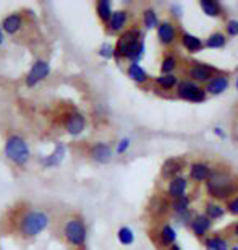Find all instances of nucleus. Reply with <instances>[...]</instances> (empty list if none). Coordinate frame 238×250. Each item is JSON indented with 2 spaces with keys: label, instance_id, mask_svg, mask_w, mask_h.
Masks as SVG:
<instances>
[{
  "label": "nucleus",
  "instance_id": "nucleus-29",
  "mask_svg": "<svg viewBox=\"0 0 238 250\" xmlns=\"http://www.w3.org/2000/svg\"><path fill=\"white\" fill-rule=\"evenodd\" d=\"M156 83L164 89H173L178 84V80L173 73L170 75H159L156 77Z\"/></svg>",
  "mask_w": 238,
  "mask_h": 250
},
{
  "label": "nucleus",
  "instance_id": "nucleus-15",
  "mask_svg": "<svg viewBox=\"0 0 238 250\" xmlns=\"http://www.w3.org/2000/svg\"><path fill=\"white\" fill-rule=\"evenodd\" d=\"M157 38H159V41H161V44H164V46H170V44L175 41V38H177L175 26H173L170 21L159 23Z\"/></svg>",
  "mask_w": 238,
  "mask_h": 250
},
{
  "label": "nucleus",
  "instance_id": "nucleus-13",
  "mask_svg": "<svg viewBox=\"0 0 238 250\" xmlns=\"http://www.w3.org/2000/svg\"><path fill=\"white\" fill-rule=\"evenodd\" d=\"M128 23V12L127 10H115L112 13L110 20L107 21V28H109V33H120L125 29Z\"/></svg>",
  "mask_w": 238,
  "mask_h": 250
},
{
  "label": "nucleus",
  "instance_id": "nucleus-16",
  "mask_svg": "<svg viewBox=\"0 0 238 250\" xmlns=\"http://www.w3.org/2000/svg\"><path fill=\"white\" fill-rule=\"evenodd\" d=\"M190 221H191L190 223L191 231L195 232V236H198V237L204 236V234L209 231L211 226H212V221L206 216V214H198V216L190 219Z\"/></svg>",
  "mask_w": 238,
  "mask_h": 250
},
{
  "label": "nucleus",
  "instance_id": "nucleus-18",
  "mask_svg": "<svg viewBox=\"0 0 238 250\" xmlns=\"http://www.w3.org/2000/svg\"><path fill=\"white\" fill-rule=\"evenodd\" d=\"M186 187H188L186 179L178 177V176L173 177V179H170V182H168V195H170L173 200L180 198L186 193Z\"/></svg>",
  "mask_w": 238,
  "mask_h": 250
},
{
  "label": "nucleus",
  "instance_id": "nucleus-2",
  "mask_svg": "<svg viewBox=\"0 0 238 250\" xmlns=\"http://www.w3.org/2000/svg\"><path fill=\"white\" fill-rule=\"evenodd\" d=\"M51 224V216L44 209H26L18 218V234L24 239H34Z\"/></svg>",
  "mask_w": 238,
  "mask_h": 250
},
{
  "label": "nucleus",
  "instance_id": "nucleus-25",
  "mask_svg": "<svg viewBox=\"0 0 238 250\" xmlns=\"http://www.w3.org/2000/svg\"><path fill=\"white\" fill-rule=\"evenodd\" d=\"M159 237H161L162 246H172L177 241V232L170 224H164L161 232H159Z\"/></svg>",
  "mask_w": 238,
  "mask_h": 250
},
{
  "label": "nucleus",
  "instance_id": "nucleus-8",
  "mask_svg": "<svg viewBox=\"0 0 238 250\" xmlns=\"http://www.w3.org/2000/svg\"><path fill=\"white\" fill-rule=\"evenodd\" d=\"M178 96L185 101H190V103H202L206 101V91L202 89L201 86H198L195 82H182L178 84V89H177Z\"/></svg>",
  "mask_w": 238,
  "mask_h": 250
},
{
  "label": "nucleus",
  "instance_id": "nucleus-9",
  "mask_svg": "<svg viewBox=\"0 0 238 250\" xmlns=\"http://www.w3.org/2000/svg\"><path fill=\"white\" fill-rule=\"evenodd\" d=\"M0 28H2L3 34H8V36H17V34L24 28V18L19 12H13L7 15L2 23H0Z\"/></svg>",
  "mask_w": 238,
  "mask_h": 250
},
{
  "label": "nucleus",
  "instance_id": "nucleus-27",
  "mask_svg": "<svg viewBox=\"0 0 238 250\" xmlns=\"http://www.w3.org/2000/svg\"><path fill=\"white\" fill-rule=\"evenodd\" d=\"M227 42L225 36L222 33H212L209 38L206 39L204 42V47H209V49H220L224 47Z\"/></svg>",
  "mask_w": 238,
  "mask_h": 250
},
{
  "label": "nucleus",
  "instance_id": "nucleus-22",
  "mask_svg": "<svg viewBox=\"0 0 238 250\" xmlns=\"http://www.w3.org/2000/svg\"><path fill=\"white\" fill-rule=\"evenodd\" d=\"M112 13H113V10H112L110 0H99V2H96V15L104 24H107V21L112 17Z\"/></svg>",
  "mask_w": 238,
  "mask_h": 250
},
{
  "label": "nucleus",
  "instance_id": "nucleus-42",
  "mask_svg": "<svg viewBox=\"0 0 238 250\" xmlns=\"http://www.w3.org/2000/svg\"><path fill=\"white\" fill-rule=\"evenodd\" d=\"M230 250H238V246H237V247H232Z\"/></svg>",
  "mask_w": 238,
  "mask_h": 250
},
{
  "label": "nucleus",
  "instance_id": "nucleus-1",
  "mask_svg": "<svg viewBox=\"0 0 238 250\" xmlns=\"http://www.w3.org/2000/svg\"><path fill=\"white\" fill-rule=\"evenodd\" d=\"M113 59H128L130 63H140L145 56V41L141 39L140 29H127L120 34L117 44L113 46Z\"/></svg>",
  "mask_w": 238,
  "mask_h": 250
},
{
  "label": "nucleus",
  "instance_id": "nucleus-7",
  "mask_svg": "<svg viewBox=\"0 0 238 250\" xmlns=\"http://www.w3.org/2000/svg\"><path fill=\"white\" fill-rule=\"evenodd\" d=\"M63 128L70 137H79L84 128H86V117L76 109H72L70 112H67L65 119H63Z\"/></svg>",
  "mask_w": 238,
  "mask_h": 250
},
{
  "label": "nucleus",
  "instance_id": "nucleus-28",
  "mask_svg": "<svg viewBox=\"0 0 238 250\" xmlns=\"http://www.w3.org/2000/svg\"><path fill=\"white\" fill-rule=\"evenodd\" d=\"M143 23H145L146 29H154L159 26V18H157V13L154 10L146 8L145 12H143Z\"/></svg>",
  "mask_w": 238,
  "mask_h": 250
},
{
  "label": "nucleus",
  "instance_id": "nucleus-14",
  "mask_svg": "<svg viewBox=\"0 0 238 250\" xmlns=\"http://www.w3.org/2000/svg\"><path fill=\"white\" fill-rule=\"evenodd\" d=\"M65 154H67V149L63 146L62 143H58L54 151L51 154H47L46 158L39 159V163L42 164L44 167H57L58 164H62V161L65 159Z\"/></svg>",
  "mask_w": 238,
  "mask_h": 250
},
{
  "label": "nucleus",
  "instance_id": "nucleus-6",
  "mask_svg": "<svg viewBox=\"0 0 238 250\" xmlns=\"http://www.w3.org/2000/svg\"><path fill=\"white\" fill-rule=\"evenodd\" d=\"M49 75H51V63L47 61H44V59H37V61L31 65V68H29L24 83H26L28 88H34L36 84L44 82Z\"/></svg>",
  "mask_w": 238,
  "mask_h": 250
},
{
  "label": "nucleus",
  "instance_id": "nucleus-41",
  "mask_svg": "<svg viewBox=\"0 0 238 250\" xmlns=\"http://www.w3.org/2000/svg\"><path fill=\"white\" fill-rule=\"evenodd\" d=\"M235 86H237V91H238V77H237V82H235Z\"/></svg>",
  "mask_w": 238,
  "mask_h": 250
},
{
  "label": "nucleus",
  "instance_id": "nucleus-34",
  "mask_svg": "<svg viewBox=\"0 0 238 250\" xmlns=\"http://www.w3.org/2000/svg\"><path fill=\"white\" fill-rule=\"evenodd\" d=\"M130 145H131V140H130V138H122L120 142L117 143V148H115L117 154L127 153V151H128V148H130Z\"/></svg>",
  "mask_w": 238,
  "mask_h": 250
},
{
  "label": "nucleus",
  "instance_id": "nucleus-36",
  "mask_svg": "<svg viewBox=\"0 0 238 250\" xmlns=\"http://www.w3.org/2000/svg\"><path fill=\"white\" fill-rule=\"evenodd\" d=\"M229 211L234 214V216H238V197H235L234 200H230L229 202Z\"/></svg>",
  "mask_w": 238,
  "mask_h": 250
},
{
  "label": "nucleus",
  "instance_id": "nucleus-23",
  "mask_svg": "<svg viewBox=\"0 0 238 250\" xmlns=\"http://www.w3.org/2000/svg\"><path fill=\"white\" fill-rule=\"evenodd\" d=\"M200 7H201V10H202V13L207 15V17H211V18L220 17V15H222V7H220V3L212 2V0H201V2H200Z\"/></svg>",
  "mask_w": 238,
  "mask_h": 250
},
{
  "label": "nucleus",
  "instance_id": "nucleus-35",
  "mask_svg": "<svg viewBox=\"0 0 238 250\" xmlns=\"http://www.w3.org/2000/svg\"><path fill=\"white\" fill-rule=\"evenodd\" d=\"M225 29L229 36H238V21L237 20H229L225 24Z\"/></svg>",
  "mask_w": 238,
  "mask_h": 250
},
{
  "label": "nucleus",
  "instance_id": "nucleus-5",
  "mask_svg": "<svg viewBox=\"0 0 238 250\" xmlns=\"http://www.w3.org/2000/svg\"><path fill=\"white\" fill-rule=\"evenodd\" d=\"M63 237H65L68 246L75 249L84 247L88 239V228L81 216L75 214V216H70L63 223Z\"/></svg>",
  "mask_w": 238,
  "mask_h": 250
},
{
  "label": "nucleus",
  "instance_id": "nucleus-20",
  "mask_svg": "<svg viewBox=\"0 0 238 250\" xmlns=\"http://www.w3.org/2000/svg\"><path fill=\"white\" fill-rule=\"evenodd\" d=\"M211 174V167L204 163H195L190 167V176L196 182H206Z\"/></svg>",
  "mask_w": 238,
  "mask_h": 250
},
{
  "label": "nucleus",
  "instance_id": "nucleus-4",
  "mask_svg": "<svg viewBox=\"0 0 238 250\" xmlns=\"http://www.w3.org/2000/svg\"><path fill=\"white\" fill-rule=\"evenodd\" d=\"M207 192L214 198H229L238 188V184L229 172L225 171H211L206 181Z\"/></svg>",
  "mask_w": 238,
  "mask_h": 250
},
{
  "label": "nucleus",
  "instance_id": "nucleus-3",
  "mask_svg": "<svg viewBox=\"0 0 238 250\" xmlns=\"http://www.w3.org/2000/svg\"><path fill=\"white\" fill-rule=\"evenodd\" d=\"M3 154L13 166H18V167L26 166L28 161L31 159V149H29L28 142L21 135H17V133L10 135V137L5 140Z\"/></svg>",
  "mask_w": 238,
  "mask_h": 250
},
{
  "label": "nucleus",
  "instance_id": "nucleus-12",
  "mask_svg": "<svg viewBox=\"0 0 238 250\" xmlns=\"http://www.w3.org/2000/svg\"><path fill=\"white\" fill-rule=\"evenodd\" d=\"M227 88H229V77L227 75H214L209 82L206 84V94H214V96H219L224 91H227Z\"/></svg>",
  "mask_w": 238,
  "mask_h": 250
},
{
  "label": "nucleus",
  "instance_id": "nucleus-10",
  "mask_svg": "<svg viewBox=\"0 0 238 250\" xmlns=\"http://www.w3.org/2000/svg\"><path fill=\"white\" fill-rule=\"evenodd\" d=\"M89 156H91L92 161L97 164H109L113 158L112 146L109 143L97 142L89 148Z\"/></svg>",
  "mask_w": 238,
  "mask_h": 250
},
{
  "label": "nucleus",
  "instance_id": "nucleus-33",
  "mask_svg": "<svg viewBox=\"0 0 238 250\" xmlns=\"http://www.w3.org/2000/svg\"><path fill=\"white\" fill-rule=\"evenodd\" d=\"M99 56H101L102 59H106V61H110V59H113V52H115V49H113L112 44L109 42H104L101 47H99Z\"/></svg>",
  "mask_w": 238,
  "mask_h": 250
},
{
  "label": "nucleus",
  "instance_id": "nucleus-39",
  "mask_svg": "<svg viewBox=\"0 0 238 250\" xmlns=\"http://www.w3.org/2000/svg\"><path fill=\"white\" fill-rule=\"evenodd\" d=\"M170 250H182V249H180V246H178V244H172Z\"/></svg>",
  "mask_w": 238,
  "mask_h": 250
},
{
  "label": "nucleus",
  "instance_id": "nucleus-30",
  "mask_svg": "<svg viewBox=\"0 0 238 250\" xmlns=\"http://www.w3.org/2000/svg\"><path fill=\"white\" fill-rule=\"evenodd\" d=\"M225 209L217 203H207L206 207V216L211 219V221H217V219L224 218Z\"/></svg>",
  "mask_w": 238,
  "mask_h": 250
},
{
  "label": "nucleus",
  "instance_id": "nucleus-37",
  "mask_svg": "<svg viewBox=\"0 0 238 250\" xmlns=\"http://www.w3.org/2000/svg\"><path fill=\"white\" fill-rule=\"evenodd\" d=\"M214 133H216V135H219L220 138H224V137H225V133L222 132V128H220V127H216V128H214Z\"/></svg>",
  "mask_w": 238,
  "mask_h": 250
},
{
  "label": "nucleus",
  "instance_id": "nucleus-24",
  "mask_svg": "<svg viewBox=\"0 0 238 250\" xmlns=\"http://www.w3.org/2000/svg\"><path fill=\"white\" fill-rule=\"evenodd\" d=\"M172 209L175 211L178 216H186L190 213V197L188 195H183L180 198H175L172 203Z\"/></svg>",
  "mask_w": 238,
  "mask_h": 250
},
{
  "label": "nucleus",
  "instance_id": "nucleus-26",
  "mask_svg": "<svg viewBox=\"0 0 238 250\" xmlns=\"http://www.w3.org/2000/svg\"><path fill=\"white\" fill-rule=\"evenodd\" d=\"M117 239L122 246H131V244L135 242V232L128 226H123L117 231Z\"/></svg>",
  "mask_w": 238,
  "mask_h": 250
},
{
  "label": "nucleus",
  "instance_id": "nucleus-38",
  "mask_svg": "<svg viewBox=\"0 0 238 250\" xmlns=\"http://www.w3.org/2000/svg\"><path fill=\"white\" fill-rule=\"evenodd\" d=\"M5 42V34H3V31H2V28H0V46Z\"/></svg>",
  "mask_w": 238,
  "mask_h": 250
},
{
  "label": "nucleus",
  "instance_id": "nucleus-32",
  "mask_svg": "<svg viewBox=\"0 0 238 250\" xmlns=\"http://www.w3.org/2000/svg\"><path fill=\"white\" fill-rule=\"evenodd\" d=\"M177 68V59L173 56H167L161 63V72L162 75H170L173 70Z\"/></svg>",
  "mask_w": 238,
  "mask_h": 250
},
{
  "label": "nucleus",
  "instance_id": "nucleus-40",
  "mask_svg": "<svg viewBox=\"0 0 238 250\" xmlns=\"http://www.w3.org/2000/svg\"><path fill=\"white\" fill-rule=\"evenodd\" d=\"M235 236L238 237V224H237V226H235Z\"/></svg>",
  "mask_w": 238,
  "mask_h": 250
},
{
  "label": "nucleus",
  "instance_id": "nucleus-21",
  "mask_svg": "<svg viewBox=\"0 0 238 250\" xmlns=\"http://www.w3.org/2000/svg\"><path fill=\"white\" fill-rule=\"evenodd\" d=\"M127 73H128V77H130L133 82L138 83V84H143V83L147 82L146 70L143 68L140 63H130V65H128V68H127Z\"/></svg>",
  "mask_w": 238,
  "mask_h": 250
},
{
  "label": "nucleus",
  "instance_id": "nucleus-17",
  "mask_svg": "<svg viewBox=\"0 0 238 250\" xmlns=\"http://www.w3.org/2000/svg\"><path fill=\"white\" fill-rule=\"evenodd\" d=\"M183 169V161L178 158H168L165 163L162 164V177L173 179L177 177V174Z\"/></svg>",
  "mask_w": 238,
  "mask_h": 250
},
{
  "label": "nucleus",
  "instance_id": "nucleus-31",
  "mask_svg": "<svg viewBox=\"0 0 238 250\" xmlns=\"http://www.w3.org/2000/svg\"><path fill=\"white\" fill-rule=\"evenodd\" d=\"M206 247L207 250H229V242H227L224 237L214 236L206 241Z\"/></svg>",
  "mask_w": 238,
  "mask_h": 250
},
{
  "label": "nucleus",
  "instance_id": "nucleus-11",
  "mask_svg": "<svg viewBox=\"0 0 238 250\" xmlns=\"http://www.w3.org/2000/svg\"><path fill=\"white\" fill-rule=\"evenodd\" d=\"M216 75V68L206 63H195L190 68V77L198 83H207Z\"/></svg>",
  "mask_w": 238,
  "mask_h": 250
},
{
  "label": "nucleus",
  "instance_id": "nucleus-19",
  "mask_svg": "<svg viewBox=\"0 0 238 250\" xmlns=\"http://www.w3.org/2000/svg\"><path fill=\"white\" fill-rule=\"evenodd\" d=\"M182 42H183V46H185L186 51L191 52V54L200 52V51H202V47H204V42H202L198 36L190 34V33L182 34Z\"/></svg>",
  "mask_w": 238,
  "mask_h": 250
}]
</instances>
